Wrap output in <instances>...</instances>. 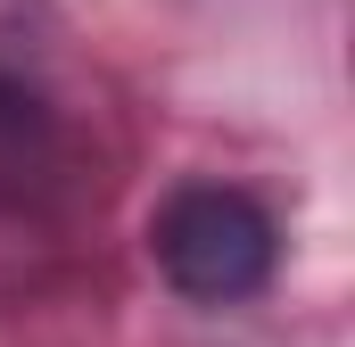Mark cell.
Listing matches in <instances>:
<instances>
[{"instance_id": "obj_1", "label": "cell", "mask_w": 355, "mask_h": 347, "mask_svg": "<svg viewBox=\"0 0 355 347\" xmlns=\"http://www.w3.org/2000/svg\"><path fill=\"white\" fill-rule=\"evenodd\" d=\"M149 248H157V273L174 281L182 298H198V306H240V298H257L272 281L281 232H272V215L248 190H232V182H190V190H174V198L157 207Z\"/></svg>"}]
</instances>
